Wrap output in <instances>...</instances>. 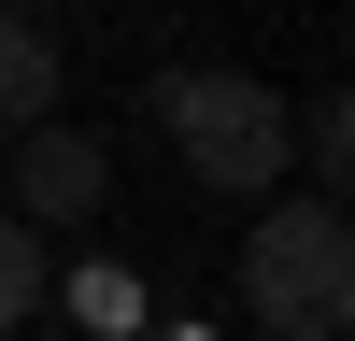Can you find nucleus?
Listing matches in <instances>:
<instances>
[{
  "label": "nucleus",
  "instance_id": "nucleus-1",
  "mask_svg": "<svg viewBox=\"0 0 355 341\" xmlns=\"http://www.w3.org/2000/svg\"><path fill=\"white\" fill-rule=\"evenodd\" d=\"M242 313L270 341H341V313H355V227H341V199H256V227H242Z\"/></svg>",
  "mask_w": 355,
  "mask_h": 341
},
{
  "label": "nucleus",
  "instance_id": "nucleus-3",
  "mask_svg": "<svg viewBox=\"0 0 355 341\" xmlns=\"http://www.w3.org/2000/svg\"><path fill=\"white\" fill-rule=\"evenodd\" d=\"M100 185H114V157H100L85 128H57V114H43V128H15V199H28L15 227H71V213H100Z\"/></svg>",
  "mask_w": 355,
  "mask_h": 341
},
{
  "label": "nucleus",
  "instance_id": "nucleus-6",
  "mask_svg": "<svg viewBox=\"0 0 355 341\" xmlns=\"http://www.w3.org/2000/svg\"><path fill=\"white\" fill-rule=\"evenodd\" d=\"M0 15H15V0H0Z\"/></svg>",
  "mask_w": 355,
  "mask_h": 341
},
{
  "label": "nucleus",
  "instance_id": "nucleus-2",
  "mask_svg": "<svg viewBox=\"0 0 355 341\" xmlns=\"http://www.w3.org/2000/svg\"><path fill=\"white\" fill-rule=\"evenodd\" d=\"M171 142L214 199H284V100L256 71H171Z\"/></svg>",
  "mask_w": 355,
  "mask_h": 341
},
{
  "label": "nucleus",
  "instance_id": "nucleus-5",
  "mask_svg": "<svg viewBox=\"0 0 355 341\" xmlns=\"http://www.w3.org/2000/svg\"><path fill=\"white\" fill-rule=\"evenodd\" d=\"M28 313H43V227H15V213H0V341H15Z\"/></svg>",
  "mask_w": 355,
  "mask_h": 341
},
{
  "label": "nucleus",
  "instance_id": "nucleus-4",
  "mask_svg": "<svg viewBox=\"0 0 355 341\" xmlns=\"http://www.w3.org/2000/svg\"><path fill=\"white\" fill-rule=\"evenodd\" d=\"M43 100H57V43H43L28 15H0V142L43 128Z\"/></svg>",
  "mask_w": 355,
  "mask_h": 341
}]
</instances>
